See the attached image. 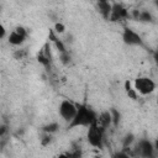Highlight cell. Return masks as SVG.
I'll return each instance as SVG.
<instances>
[{
    "label": "cell",
    "instance_id": "cell-1",
    "mask_svg": "<svg viewBox=\"0 0 158 158\" xmlns=\"http://www.w3.org/2000/svg\"><path fill=\"white\" fill-rule=\"evenodd\" d=\"M98 115L94 110L89 109L84 104H77V114L74 118L68 123V128L74 127H89L94 122H96Z\"/></svg>",
    "mask_w": 158,
    "mask_h": 158
},
{
    "label": "cell",
    "instance_id": "cell-2",
    "mask_svg": "<svg viewBox=\"0 0 158 158\" xmlns=\"http://www.w3.org/2000/svg\"><path fill=\"white\" fill-rule=\"evenodd\" d=\"M105 139V130L100 127L96 122L89 126L88 128V142L95 148H102Z\"/></svg>",
    "mask_w": 158,
    "mask_h": 158
},
{
    "label": "cell",
    "instance_id": "cell-3",
    "mask_svg": "<svg viewBox=\"0 0 158 158\" xmlns=\"http://www.w3.org/2000/svg\"><path fill=\"white\" fill-rule=\"evenodd\" d=\"M133 89L137 94L149 95L156 90V83L149 77H137L133 81Z\"/></svg>",
    "mask_w": 158,
    "mask_h": 158
},
{
    "label": "cell",
    "instance_id": "cell-4",
    "mask_svg": "<svg viewBox=\"0 0 158 158\" xmlns=\"http://www.w3.org/2000/svg\"><path fill=\"white\" fill-rule=\"evenodd\" d=\"M59 115H60V117L65 121V122H70L73 118H74V116H75V114H77V104L75 102H73V101H70V100H68V99H64L60 104H59Z\"/></svg>",
    "mask_w": 158,
    "mask_h": 158
},
{
    "label": "cell",
    "instance_id": "cell-5",
    "mask_svg": "<svg viewBox=\"0 0 158 158\" xmlns=\"http://www.w3.org/2000/svg\"><path fill=\"white\" fill-rule=\"evenodd\" d=\"M127 19H130V11L122 4L114 2L112 7H111V14H110L109 20L114 21V22H117V21H122V20H127Z\"/></svg>",
    "mask_w": 158,
    "mask_h": 158
},
{
    "label": "cell",
    "instance_id": "cell-6",
    "mask_svg": "<svg viewBox=\"0 0 158 158\" xmlns=\"http://www.w3.org/2000/svg\"><path fill=\"white\" fill-rule=\"evenodd\" d=\"M122 40L128 46H139L142 47L143 46V40L142 37L132 28L130 27H125L123 28V32H122Z\"/></svg>",
    "mask_w": 158,
    "mask_h": 158
},
{
    "label": "cell",
    "instance_id": "cell-7",
    "mask_svg": "<svg viewBox=\"0 0 158 158\" xmlns=\"http://www.w3.org/2000/svg\"><path fill=\"white\" fill-rule=\"evenodd\" d=\"M96 123H98L100 127H102L104 130H106L109 126H111L112 123H111V115H110V111H104V112H101V114L98 116V118H96Z\"/></svg>",
    "mask_w": 158,
    "mask_h": 158
},
{
    "label": "cell",
    "instance_id": "cell-8",
    "mask_svg": "<svg viewBox=\"0 0 158 158\" xmlns=\"http://www.w3.org/2000/svg\"><path fill=\"white\" fill-rule=\"evenodd\" d=\"M98 7H99V12L101 14V16L105 19V20H109L110 17V14H111V7H112V4L109 2V1H99L98 2Z\"/></svg>",
    "mask_w": 158,
    "mask_h": 158
},
{
    "label": "cell",
    "instance_id": "cell-9",
    "mask_svg": "<svg viewBox=\"0 0 158 158\" xmlns=\"http://www.w3.org/2000/svg\"><path fill=\"white\" fill-rule=\"evenodd\" d=\"M25 40H26V37L19 35L16 31H12V32L9 35V37H7L9 43L12 44V46H21V44L25 42Z\"/></svg>",
    "mask_w": 158,
    "mask_h": 158
},
{
    "label": "cell",
    "instance_id": "cell-10",
    "mask_svg": "<svg viewBox=\"0 0 158 158\" xmlns=\"http://www.w3.org/2000/svg\"><path fill=\"white\" fill-rule=\"evenodd\" d=\"M125 90H126V94H127L128 99H131V100H137V99H138L137 91L131 86V83H130L128 80L125 81Z\"/></svg>",
    "mask_w": 158,
    "mask_h": 158
},
{
    "label": "cell",
    "instance_id": "cell-11",
    "mask_svg": "<svg viewBox=\"0 0 158 158\" xmlns=\"http://www.w3.org/2000/svg\"><path fill=\"white\" fill-rule=\"evenodd\" d=\"M37 62H38L40 64H42L47 70H49V69H51V62H52V60H51L49 58H47L42 51L37 54Z\"/></svg>",
    "mask_w": 158,
    "mask_h": 158
},
{
    "label": "cell",
    "instance_id": "cell-12",
    "mask_svg": "<svg viewBox=\"0 0 158 158\" xmlns=\"http://www.w3.org/2000/svg\"><path fill=\"white\" fill-rule=\"evenodd\" d=\"M58 130H59V123L58 122H49V123H47L42 127V131L44 133H49V135H53Z\"/></svg>",
    "mask_w": 158,
    "mask_h": 158
},
{
    "label": "cell",
    "instance_id": "cell-13",
    "mask_svg": "<svg viewBox=\"0 0 158 158\" xmlns=\"http://www.w3.org/2000/svg\"><path fill=\"white\" fill-rule=\"evenodd\" d=\"M137 21H141V22H152L153 21V16L149 11H139V16H138V20Z\"/></svg>",
    "mask_w": 158,
    "mask_h": 158
},
{
    "label": "cell",
    "instance_id": "cell-14",
    "mask_svg": "<svg viewBox=\"0 0 158 158\" xmlns=\"http://www.w3.org/2000/svg\"><path fill=\"white\" fill-rule=\"evenodd\" d=\"M110 115H111V123H112V126H117L118 122H120V118H121L120 112L116 109H111L110 110Z\"/></svg>",
    "mask_w": 158,
    "mask_h": 158
},
{
    "label": "cell",
    "instance_id": "cell-15",
    "mask_svg": "<svg viewBox=\"0 0 158 158\" xmlns=\"http://www.w3.org/2000/svg\"><path fill=\"white\" fill-rule=\"evenodd\" d=\"M59 60L62 64L64 65H69V63L72 62V56L69 54V52H63V53H59Z\"/></svg>",
    "mask_w": 158,
    "mask_h": 158
},
{
    "label": "cell",
    "instance_id": "cell-16",
    "mask_svg": "<svg viewBox=\"0 0 158 158\" xmlns=\"http://www.w3.org/2000/svg\"><path fill=\"white\" fill-rule=\"evenodd\" d=\"M133 141H135V136H133L132 133H127V135L125 136V138H123V142H122L123 148H130Z\"/></svg>",
    "mask_w": 158,
    "mask_h": 158
},
{
    "label": "cell",
    "instance_id": "cell-17",
    "mask_svg": "<svg viewBox=\"0 0 158 158\" xmlns=\"http://www.w3.org/2000/svg\"><path fill=\"white\" fill-rule=\"evenodd\" d=\"M52 139H53L52 135H49V133H44V135L42 136V138H41V144H42L43 147H47V146L51 144Z\"/></svg>",
    "mask_w": 158,
    "mask_h": 158
},
{
    "label": "cell",
    "instance_id": "cell-18",
    "mask_svg": "<svg viewBox=\"0 0 158 158\" xmlns=\"http://www.w3.org/2000/svg\"><path fill=\"white\" fill-rule=\"evenodd\" d=\"M53 31L56 32V35H62V33L65 32V26H64L62 22H56Z\"/></svg>",
    "mask_w": 158,
    "mask_h": 158
},
{
    "label": "cell",
    "instance_id": "cell-19",
    "mask_svg": "<svg viewBox=\"0 0 158 158\" xmlns=\"http://www.w3.org/2000/svg\"><path fill=\"white\" fill-rule=\"evenodd\" d=\"M27 56V52H26V49H16L15 52H14V58L15 59H23L25 57Z\"/></svg>",
    "mask_w": 158,
    "mask_h": 158
},
{
    "label": "cell",
    "instance_id": "cell-20",
    "mask_svg": "<svg viewBox=\"0 0 158 158\" xmlns=\"http://www.w3.org/2000/svg\"><path fill=\"white\" fill-rule=\"evenodd\" d=\"M14 31H16L19 35H21V36H23V37H27V31H26V28L22 27V26H16Z\"/></svg>",
    "mask_w": 158,
    "mask_h": 158
},
{
    "label": "cell",
    "instance_id": "cell-21",
    "mask_svg": "<svg viewBox=\"0 0 158 158\" xmlns=\"http://www.w3.org/2000/svg\"><path fill=\"white\" fill-rule=\"evenodd\" d=\"M112 158H131L126 152H123V151H121V152H117Z\"/></svg>",
    "mask_w": 158,
    "mask_h": 158
},
{
    "label": "cell",
    "instance_id": "cell-22",
    "mask_svg": "<svg viewBox=\"0 0 158 158\" xmlns=\"http://www.w3.org/2000/svg\"><path fill=\"white\" fill-rule=\"evenodd\" d=\"M5 36H6V30H5L4 25L0 22V40H2Z\"/></svg>",
    "mask_w": 158,
    "mask_h": 158
},
{
    "label": "cell",
    "instance_id": "cell-23",
    "mask_svg": "<svg viewBox=\"0 0 158 158\" xmlns=\"http://www.w3.org/2000/svg\"><path fill=\"white\" fill-rule=\"evenodd\" d=\"M6 131H7V127H6V126H0V139H1L2 136L6 133Z\"/></svg>",
    "mask_w": 158,
    "mask_h": 158
},
{
    "label": "cell",
    "instance_id": "cell-24",
    "mask_svg": "<svg viewBox=\"0 0 158 158\" xmlns=\"http://www.w3.org/2000/svg\"><path fill=\"white\" fill-rule=\"evenodd\" d=\"M57 158H69V156H68L67 153H60V154H59Z\"/></svg>",
    "mask_w": 158,
    "mask_h": 158
},
{
    "label": "cell",
    "instance_id": "cell-25",
    "mask_svg": "<svg viewBox=\"0 0 158 158\" xmlns=\"http://www.w3.org/2000/svg\"><path fill=\"white\" fill-rule=\"evenodd\" d=\"M93 158H102V157H101V156H100V154H96V156H94V157H93Z\"/></svg>",
    "mask_w": 158,
    "mask_h": 158
},
{
    "label": "cell",
    "instance_id": "cell-26",
    "mask_svg": "<svg viewBox=\"0 0 158 158\" xmlns=\"http://www.w3.org/2000/svg\"><path fill=\"white\" fill-rule=\"evenodd\" d=\"M1 9H2V7H1V4H0V11H1Z\"/></svg>",
    "mask_w": 158,
    "mask_h": 158
}]
</instances>
